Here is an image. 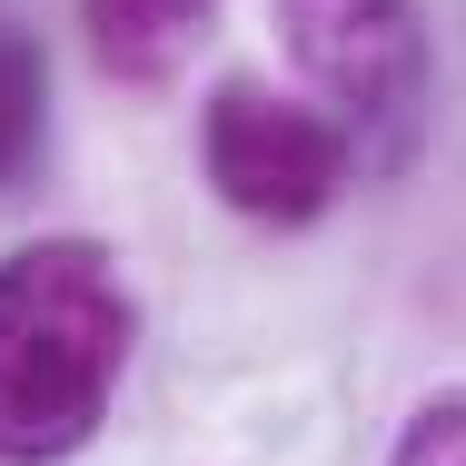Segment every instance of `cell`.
Masks as SVG:
<instances>
[{
  "mask_svg": "<svg viewBox=\"0 0 466 466\" xmlns=\"http://www.w3.org/2000/svg\"><path fill=\"white\" fill-rule=\"evenodd\" d=\"M139 298L109 238H30L0 258V466H70L109 427Z\"/></svg>",
  "mask_w": 466,
  "mask_h": 466,
  "instance_id": "1",
  "label": "cell"
},
{
  "mask_svg": "<svg viewBox=\"0 0 466 466\" xmlns=\"http://www.w3.org/2000/svg\"><path fill=\"white\" fill-rule=\"evenodd\" d=\"M268 20H279V50L298 70V90L358 139V169L368 179L417 169L427 119H437L427 0H268Z\"/></svg>",
  "mask_w": 466,
  "mask_h": 466,
  "instance_id": "2",
  "label": "cell"
},
{
  "mask_svg": "<svg viewBox=\"0 0 466 466\" xmlns=\"http://www.w3.org/2000/svg\"><path fill=\"white\" fill-rule=\"evenodd\" d=\"M198 169L218 188V208L258 218V228H308L328 218L358 169V139L318 109V99H288L268 80H218L198 109Z\"/></svg>",
  "mask_w": 466,
  "mask_h": 466,
  "instance_id": "3",
  "label": "cell"
},
{
  "mask_svg": "<svg viewBox=\"0 0 466 466\" xmlns=\"http://www.w3.org/2000/svg\"><path fill=\"white\" fill-rule=\"evenodd\" d=\"M218 0H80V30H90V60L129 90H169L198 40H208Z\"/></svg>",
  "mask_w": 466,
  "mask_h": 466,
  "instance_id": "4",
  "label": "cell"
},
{
  "mask_svg": "<svg viewBox=\"0 0 466 466\" xmlns=\"http://www.w3.org/2000/svg\"><path fill=\"white\" fill-rule=\"evenodd\" d=\"M40 109H50V60L20 30H0V179L40 149Z\"/></svg>",
  "mask_w": 466,
  "mask_h": 466,
  "instance_id": "5",
  "label": "cell"
},
{
  "mask_svg": "<svg viewBox=\"0 0 466 466\" xmlns=\"http://www.w3.org/2000/svg\"><path fill=\"white\" fill-rule=\"evenodd\" d=\"M387 466H466V387H437L387 437Z\"/></svg>",
  "mask_w": 466,
  "mask_h": 466,
  "instance_id": "6",
  "label": "cell"
}]
</instances>
